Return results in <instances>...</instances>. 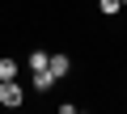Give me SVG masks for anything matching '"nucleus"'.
Masks as SVG:
<instances>
[{
  "mask_svg": "<svg viewBox=\"0 0 127 114\" xmlns=\"http://www.w3.org/2000/svg\"><path fill=\"white\" fill-rule=\"evenodd\" d=\"M47 59H51L47 51H34V55H30V72H38V68H47Z\"/></svg>",
  "mask_w": 127,
  "mask_h": 114,
  "instance_id": "5",
  "label": "nucleus"
},
{
  "mask_svg": "<svg viewBox=\"0 0 127 114\" xmlns=\"http://www.w3.org/2000/svg\"><path fill=\"white\" fill-rule=\"evenodd\" d=\"M123 4H127V0H123Z\"/></svg>",
  "mask_w": 127,
  "mask_h": 114,
  "instance_id": "7",
  "label": "nucleus"
},
{
  "mask_svg": "<svg viewBox=\"0 0 127 114\" xmlns=\"http://www.w3.org/2000/svg\"><path fill=\"white\" fill-rule=\"evenodd\" d=\"M47 68L55 72V80H64V76H68V68H72V59H68V55H64V51H55L51 59H47Z\"/></svg>",
  "mask_w": 127,
  "mask_h": 114,
  "instance_id": "2",
  "label": "nucleus"
},
{
  "mask_svg": "<svg viewBox=\"0 0 127 114\" xmlns=\"http://www.w3.org/2000/svg\"><path fill=\"white\" fill-rule=\"evenodd\" d=\"M119 9H123V0H102V13H106V17H114Z\"/></svg>",
  "mask_w": 127,
  "mask_h": 114,
  "instance_id": "6",
  "label": "nucleus"
},
{
  "mask_svg": "<svg viewBox=\"0 0 127 114\" xmlns=\"http://www.w3.org/2000/svg\"><path fill=\"white\" fill-rule=\"evenodd\" d=\"M30 85H34L38 93H47V89L55 85V72H51V68H38V72H30Z\"/></svg>",
  "mask_w": 127,
  "mask_h": 114,
  "instance_id": "3",
  "label": "nucleus"
},
{
  "mask_svg": "<svg viewBox=\"0 0 127 114\" xmlns=\"http://www.w3.org/2000/svg\"><path fill=\"white\" fill-rule=\"evenodd\" d=\"M17 59H0V80H17Z\"/></svg>",
  "mask_w": 127,
  "mask_h": 114,
  "instance_id": "4",
  "label": "nucleus"
},
{
  "mask_svg": "<svg viewBox=\"0 0 127 114\" xmlns=\"http://www.w3.org/2000/svg\"><path fill=\"white\" fill-rule=\"evenodd\" d=\"M21 101H26V93H21L17 80H0V106H9V110H13V106H21Z\"/></svg>",
  "mask_w": 127,
  "mask_h": 114,
  "instance_id": "1",
  "label": "nucleus"
}]
</instances>
